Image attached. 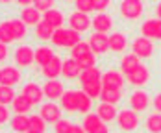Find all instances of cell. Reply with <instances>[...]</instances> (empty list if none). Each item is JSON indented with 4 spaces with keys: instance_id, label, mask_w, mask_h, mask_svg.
<instances>
[{
    "instance_id": "obj_10",
    "label": "cell",
    "mask_w": 161,
    "mask_h": 133,
    "mask_svg": "<svg viewBox=\"0 0 161 133\" xmlns=\"http://www.w3.org/2000/svg\"><path fill=\"white\" fill-rule=\"evenodd\" d=\"M22 94H24L26 98L30 100L33 105L41 104V102H43V98H45L43 87H41V85H37L35 82H28V83H24V87H22Z\"/></svg>"
},
{
    "instance_id": "obj_12",
    "label": "cell",
    "mask_w": 161,
    "mask_h": 133,
    "mask_svg": "<svg viewBox=\"0 0 161 133\" xmlns=\"http://www.w3.org/2000/svg\"><path fill=\"white\" fill-rule=\"evenodd\" d=\"M148 104H150V100H148V94H146L145 91L137 89V91L131 93V96H130V105H131V109H133L135 113L145 111L146 107H148Z\"/></svg>"
},
{
    "instance_id": "obj_50",
    "label": "cell",
    "mask_w": 161,
    "mask_h": 133,
    "mask_svg": "<svg viewBox=\"0 0 161 133\" xmlns=\"http://www.w3.org/2000/svg\"><path fill=\"white\" fill-rule=\"evenodd\" d=\"M19 6H22V8H28V6H33V0H15Z\"/></svg>"
},
{
    "instance_id": "obj_33",
    "label": "cell",
    "mask_w": 161,
    "mask_h": 133,
    "mask_svg": "<svg viewBox=\"0 0 161 133\" xmlns=\"http://www.w3.org/2000/svg\"><path fill=\"white\" fill-rule=\"evenodd\" d=\"M9 22H11V30H13V35H15V41H20V39H24L28 35V26L20 19H13Z\"/></svg>"
},
{
    "instance_id": "obj_24",
    "label": "cell",
    "mask_w": 161,
    "mask_h": 133,
    "mask_svg": "<svg viewBox=\"0 0 161 133\" xmlns=\"http://www.w3.org/2000/svg\"><path fill=\"white\" fill-rule=\"evenodd\" d=\"M126 46H128V39H126L124 33L115 32L109 35V50H113V52H122Z\"/></svg>"
},
{
    "instance_id": "obj_57",
    "label": "cell",
    "mask_w": 161,
    "mask_h": 133,
    "mask_svg": "<svg viewBox=\"0 0 161 133\" xmlns=\"http://www.w3.org/2000/svg\"><path fill=\"white\" fill-rule=\"evenodd\" d=\"M28 133H32V131H28Z\"/></svg>"
},
{
    "instance_id": "obj_37",
    "label": "cell",
    "mask_w": 161,
    "mask_h": 133,
    "mask_svg": "<svg viewBox=\"0 0 161 133\" xmlns=\"http://www.w3.org/2000/svg\"><path fill=\"white\" fill-rule=\"evenodd\" d=\"M87 54H93V52H91V46H89V43H87V41H80L76 46H72V48H70V57H74V59H80V57L87 56Z\"/></svg>"
},
{
    "instance_id": "obj_1",
    "label": "cell",
    "mask_w": 161,
    "mask_h": 133,
    "mask_svg": "<svg viewBox=\"0 0 161 133\" xmlns=\"http://www.w3.org/2000/svg\"><path fill=\"white\" fill-rule=\"evenodd\" d=\"M13 59H15V65L19 68H28L35 61V50L28 45H20L13 52Z\"/></svg>"
},
{
    "instance_id": "obj_46",
    "label": "cell",
    "mask_w": 161,
    "mask_h": 133,
    "mask_svg": "<svg viewBox=\"0 0 161 133\" xmlns=\"http://www.w3.org/2000/svg\"><path fill=\"white\" fill-rule=\"evenodd\" d=\"M111 4V0H93V8L98 13H104V9Z\"/></svg>"
},
{
    "instance_id": "obj_2",
    "label": "cell",
    "mask_w": 161,
    "mask_h": 133,
    "mask_svg": "<svg viewBox=\"0 0 161 133\" xmlns=\"http://www.w3.org/2000/svg\"><path fill=\"white\" fill-rule=\"evenodd\" d=\"M120 15L124 19L135 20L143 15V0H122L120 2Z\"/></svg>"
},
{
    "instance_id": "obj_51",
    "label": "cell",
    "mask_w": 161,
    "mask_h": 133,
    "mask_svg": "<svg viewBox=\"0 0 161 133\" xmlns=\"http://www.w3.org/2000/svg\"><path fill=\"white\" fill-rule=\"evenodd\" d=\"M93 133H109V130H108V124L104 122V124H102V126L98 128L97 131H93Z\"/></svg>"
},
{
    "instance_id": "obj_15",
    "label": "cell",
    "mask_w": 161,
    "mask_h": 133,
    "mask_svg": "<svg viewBox=\"0 0 161 133\" xmlns=\"http://www.w3.org/2000/svg\"><path fill=\"white\" fill-rule=\"evenodd\" d=\"M124 85V78H122V72H117V70H108L102 74V87H117L120 89Z\"/></svg>"
},
{
    "instance_id": "obj_34",
    "label": "cell",
    "mask_w": 161,
    "mask_h": 133,
    "mask_svg": "<svg viewBox=\"0 0 161 133\" xmlns=\"http://www.w3.org/2000/svg\"><path fill=\"white\" fill-rule=\"evenodd\" d=\"M17 93L13 87H6V85H0V105H9L13 104Z\"/></svg>"
},
{
    "instance_id": "obj_32",
    "label": "cell",
    "mask_w": 161,
    "mask_h": 133,
    "mask_svg": "<svg viewBox=\"0 0 161 133\" xmlns=\"http://www.w3.org/2000/svg\"><path fill=\"white\" fill-rule=\"evenodd\" d=\"M52 33H54V28L47 24L45 20H41L37 26H35V37L39 39V41H48L52 39Z\"/></svg>"
},
{
    "instance_id": "obj_45",
    "label": "cell",
    "mask_w": 161,
    "mask_h": 133,
    "mask_svg": "<svg viewBox=\"0 0 161 133\" xmlns=\"http://www.w3.org/2000/svg\"><path fill=\"white\" fill-rule=\"evenodd\" d=\"M9 120H11V111H9V107H8V105H0V126L8 124Z\"/></svg>"
},
{
    "instance_id": "obj_54",
    "label": "cell",
    "mask_w": 161,
    "mask_h": 133,
    "mask_svg": "<svg viewBox=\"0 0 161 133\" xmlns=\"http://www.w3.org/2000/svg\"><path fill=\"white\" fill-rule=\"evenodd\" d=\"M13 0H0V4H11Z\"/></svg>"
},
{
    "instance_id": "obj_41",
    "label": "cell",
    "mask_w": 161,
    "mask_h": 133,
    "mask_svg": "<svg viewBox=\"0 0 161 133\" xmlns=\"http://www.w3.org/2000/svg\"><path fill=\"white\" fill-rule=\"evenodd\" d=\"M72 126H74V124H70L67 118H61L59 122L54 124V133H70Z\"/></svg>"
},
{
    "instance_id": "obj_23",
    "label": "cell",
    "mask_w": 161,
    "mask_h": 133,
    "mask_svg": "<svg viewBox=\"0 0 161 133\" xmlns=\"http://www.w3.org/2000/svg\"><path fill=\"white\" fill-rule=\"evenodd\" d=\"M54 56H56V54H54V50L50 48V46L41 45V46H37V48H35V63H37L39 66H45L50 59L54 57Z\"/></svg>"
},
{
    "instance_id": "obj_11",
    "label": "cell",
    "mask_w": 161,
    "mask_h": 133,
    "mask_svg": "<svg viewBox=\"0 0 161 133\" xmlns=\"http://www.w3.org/2000/svg\"><path fill=\"white\" fill-rule=\"evenodd\" d=\"M43 93H45V96L48 100L54 102V100H59L63 96L65 87L59 80H47V83L43 85Z\"/></svg>"
},
{
    "instance_id": "obj_22",
    "label": "cell",
    "mask_w": 161,
    "mask_h": 133,
    "mask_svg": "<svg viewBox=\"0 0 161 133\" xmlns=\"http://www.w3.org/2000/svg\"><path fill=\"white\" fill-rule=\"evenodd\" d=\"M43 20L47 22V24H50L54 30H58V28H61L63 26V13L59 11V9H48V11H45L43 13Z\"/></svg>"
},
{
    "instance_id": "obj_35",
    "label": "cell",
    "mask_w": 161,
    "mask_h": 133,
    "mask_svg": "<svg viewBox=\"0 0 161 133\" xmlns=\"http://www.w3.org/2000/svg\"><path fill=\"white\" fill-rule=\"evenodd\" d=\"M146 130L150 133H161V113H152L146 116Z\"/></svg>"
},
{
    "instance_id": "obj_30",
    "label": "cell",
    "mask_w": 161,
    "mask_h": 133,
    "mask_svg": "<svg viewBox=\"0 0 161 133\" xmlns=\"http://www.w3.org/2000/svg\"><path fill=\"white\" fill-rule=\"evenodd\" d=\"M52 45H56L58 48H67V41H69V28H58L52 33Z\"/></svg>"
},
{
    "instance_id": "obj_7",
    "label": "cell",
    "mask_w": 161,
    "mask_h": 133,
    "mask_svg": "<svg viewBox=\"0 0 161 133\" xmlns=\"http://www.w3.org/2000/svg\"><path fill=\"white\" fill-rule=\"evenodd\" d=\"M87 43H89L93 54H106L109 50V37L106 33H98V32L91 33V37H89Z\"/></svg>"
},
{
    "instance_id": "obj_26",
    "label": "cell",
    "mask_w": 161,
    "mask_h": 133,
    "mask_svg": "<svg viewBox=\"0 0 161 133\" xmlns=\"http://www.w3.org/2000/svg\"><path fill=\"white\" fill-rule=\"evenodd\" d=\"M93 107V100L89 98L83 91H76V111H80L83 115H87Z\"/></svg>"
},
{
    "instance_id": "obj_18",
    "label": "cell",
    "mask_w": 161,
    "mask_h": 133,
    "mask_svg": "<svg viewBox=\"0 0 161 133\" xmlns=\"http://www.w3.org/2000/svg\"><path fill=\"white\" fill-rule=\"evenodd\" d=\"M9 126L15 133H28L30 131V116L28 115H15L11 116Z\"/></svg>"
},
{
    "instance_id": "obj_5",
    "label": "cell",
    "mask_w": 161,
    "mask_h": 133,
    "mask_svg": "<svg viewBox=\"0 0 161 133\" xmlns=\"http://www.w3.org/2000/svg\"><path fill=\"white\" fill-rule=\"evenodd\" d=\"M117 122H119V128L122 131H133L139 124V116L133 109H124L117 115Z\"/></svg>"
},
{
    "instance_id": "obj_13",
    "label": "cell",
    "mask_w": 161,
    "mask_h": 133,
    "mask_svg": "<svg viewBox=\"0 0 161 133\" xmlns=\"http://www.w3.org/2000/svg\"><path fill=\"white\" fill-rule=\"evenodd\" d=\"M20 20L26 24V26H37L41 20H43V15L41 11L35 8V6H28L20 11Z\"/></svg>"
},
{
    "instance_id": "obj_3",
    "label": "cell",
    "mask_w": 161,
    "mask_h": 133,
    "mask_svg": "<svg viewBox=\"0 0 161 133\" xmlns=\"http://www.w3.org/2000/svg\"><path fill=\"white\" fill-rule=\"evenodd\" d=\"M91 26H93V20L89 19L87 13L74 11V13H70V17H69V28L74 30V32L83 33V32H87Z\"/></svg>"
},
{
    "instance_id": "obj_28",
    "label": "cell",
    "mask_w": 161,
    "mask_h": 133,
    "mask_svg": "<svg viewBox=\"0 0 161 133\" xmlns=\"http://www.w3.org/2000/svg\"><path fill=\"white\" fill-rule=\"evenodd\" d=\"M59 102H61V109L69 111V113H74L76 111V91H65Z\"/></svg>"
},
{
    "instance_id": "obj_38",
    "label": "cell",
    "mask_w": 161,
    "mask_h": 133,
    "mask_svg": "<svg viewBox=\"0 0 161 133\" xmlns=\"http://www.w3.org/2000/svg\"><path fill=\"white\" fill-rule=\"evenodd\" d=\"M30 131L32 133L47 131V122L41 118V115H30Z\"/></svg>"
},
{
    "instance_id": "obj_39",
    "label": "cell",
    "mask_w": 161,
    "mask_h": 133,
    "mask_svg": "<svg viewBox=\"0 0 161 133\" xmlns=\"http://www.w3.org/2000/svg\"><path fill=\"white\" fill-rule=\"evenodd\" d=\"M141 33H143V37L146 39H156V20L154 19H148L143 22V26H141Z\"/></svg>"
},
{
    "instance_id": "obj_9",
    "label": "cell",
    "mask_w": 161,
    "mask_h": 133,
    "mask_svg": "<svg viewBox=\"0 0 161 133\" xmlns=\"http://www.w3.org/2000/svg\"><path fill=\"white\" fill-rule=\"evenodd\" d=\"M131 46H133V54L137 57H141V59H146V57H150L154 54V45L146 37H137Z\"/></svg>"
},
{
    "instance_id": "obj_27",
    "label": "cell",
    "mask_w": 161,
    "mask_h": 133,
    "mask_svg": "<svg viewBox=\"0 0 161 133\" xmlns=\"http://www.w3.org/2000/svg\"><path fill=\"white\" fill-rule=\"evenodd\" d=\"M122 96V93H120V89H117V87H104L102 89V94H100V98L104 104H117L119 100Z\"/></svg>"
},
{
    "instance_id": "obj_29",
    "label": "cell",
    "mask_w": 161,
    "mask_h": 133,
    "mask_svg": "<svg viewBox=\"0 0 161 133\" xmlns=\"http://www.w3.org/2000/svg\"><path fill=\"white\" fill-rule=\"evenodd\" d=\"M102 124H104V122H102V118H100L97 113H87L85 118H83V130H85L87 133L97 131Z\"/></svg>"
},
{
    "instance_id": "obj_36",
    "label": "cell",
    "mask_w": 161,
    "mask_h": 133,
    "mask_svg": "<svg viewBox=\"0 0 161 133\" xmlns=\"http://www.w3.org/2000/svg\"><path fill=\"white\" fill-rule=\"evenodd\" d=\"M102 82L100 83H85V85H81V91L89 96L91 100H97L100 98V94H102Z\"/></svg>"
},
{
    "instance_id": "obj_31",
    "label": "cell",
    "mask_w": 161,
    "mask_h": 133,
    "mask_svg": "<svg viewBox=\"0 0 161 133\" xmlns=\"http://www.w3.org/2000/svg\"><path fill=\"white\" fill-rule=\"evenodd\" d=\"M13 41H15V35H13V30H11V22L9 20H2L0 22V43L9 45Z\"/></svg>"
},
{
    "instance_id": "obj_19",
    "label": "cell",
    "mask_w": 161,
    "mask_h": 133,
    "mask_svg": "<svg viewBox=\"0 0 161 133\" xmlns=\"http://www.w3.org/2000/svg\"><path fill=\"white\" fill-rule=\"evenodd\" d=\"M32 107H33V104L26 98L22 93L17 94L15 100H13V104H11V109L15 111V115H28V111H30Z\"/></svg>"
},
{
    "instance_id": "obj_14",
    "label": "cell",
    "mask_w": 161,
    "mask_h": 133,
    "mask_svg": "<svg viewBox=\"0 0 161 133\" xmlns=\"http://www.w3.org/2000/svg\"><path fill=\"white\" fill-rule=\"evenodd\" d=\"M148 80H150V70H148V66H145V65H139L133 70V74L128 76V82L131 83V85H135V87H143Z\"/></svg>"
},
{
    "instance_id": "obj_48",
    "label": "cell",
    "mask_w": 161,
    "mask_h": 133,
    "mask_svg": "<svg viewBox=\"0 0 161 133\" xmlns=\"http://www.w3.org/2000/svg\"><path fill=\"white\" fill-rule=\"evenodd\" d=\"M154 107H156L158 113H161V93L156 94V98H154Z\"/></svg>"
},
{
    "instance_id": "obj_4",
    "label": "cell",
    "mask_w": 161,
    "mask_h": 133,
    "mask_svg": "<svg viewBox=\"0 0 161 133\" xmlns=\"http://www.w3.org/2000/svg\"><path fill=\"white\" fill-rule=\"evenodd\" d=\"M39 115H41V118H43L47 124H56V122L61 120V107H59L58 104H54L52 100H48L47 104L41 105Z\"/></svg>"
},
{
    "instance_id": "obj_44",
    "label": "cell",
    "mask_w": 161,
    "mask_h": 133,
    "mask_svg": "<svg viewBox=\"0 0 161 133\" xmlns=\"http://www.w3.org/2000/svg\"><path fill=\"white\" fill-rule=\"evenodd\" d=\"M80 35H81V33H78V32H74V30H70V28H69V41H67V48L76 46V45L81 41Z\"/></svg>"
},
{
    "instance_id": "obj_56",
    "label": "cell",
    "mask_w": 161,
    "mask_h": 133,
    "mask_svg": "<svg viewBox=\"0 0 161 133\" xmlns=\"http://www.w3.org/2000/svg\"><path fill=\"white\" fill-rule=\"evenodd\" d=\"M0 85H2V74H0Z\"/></svg>"
},
{
    "instance_id": "obj_16",
    "label": "cell",
    "mask_w": 161,
    "mask_h": 133,
    "mask_svg": "<svg viewBox=\"0 0 161 133\" xmlns=\"http://www.w3.org/2000/svg\"><path fill=\"white\" fill-rule=\"evenodd\" d=\"M93 28L98 33H108L113 28V19L108 13H98L93 19Z\"/></svg>"
},
{
    "instance_id": "obj_49",
    "label": "cell",
    "mask_w": 161,
    "mask_h": 133,
    "mask_svg": "<svg viewBox=\"0 0 161 133\" xmlns=\"http://www.w3.org/2000/svg\"><path fill=\"white\" fill-rule=\"evenodd\" d=\"M156 39H158V41H161V19H158V20H156Z\"/></svg>"
},
{
    "instance_id": "obj_21",
    "label": "cell",
    "mask_w": 161,
    "mask_h": 133,
    "mask_svg": "<svg viewBox=\"0 0 161 133\" xmlns=\"http://www.w3.org/2000/svg\"><path fill=\"white\" fill-rule=\"evenodd\" d=\"M97 115L102 118V122L108 124V122H111V120H117V115H119V113H117V107H115L113 104H104V102H102L97 109Z\"/></svg>"
},
{
    "instance_id": "obj_20",
    "label": "cell",
    "mask_w": 161,
    "mask_h": 133,
    "mask_svg": "<svg viewBox=\"0 0 161 133\" xmlns=\"http://www.w3.org/2000/svg\"><path fill=\"white\" fill-rule=\"evenodd\" d=\"M139 65H141L139 57H137L135 54H128V56H124L122 61H120V72L126 74V78H128L130 74H133V70H135Z\"/></svg>"
},
{
    "instance_id": "obj_6",
    "label": "cell",
    "mask_w": 161,
    "mask_h": 133,
    "mask_svg": "<svg viewBox=\"0 0 161 133\" xmlns=\"http://www.w3.org/2000/svg\"><path fill=\"white\" fill-rule=\"evenodd\" d=\"M0 74H2V85H6V87H15L17 83H20V80H22L20 68L17 65L2 66L0 68Z\"/></svg>"
},
{
    "instance_id": "obj_40",
    "label": "cell",
    "mask_w": 161,
    "mask_h": 133,
    "mask_svg": "<svg viewBox=\"0 0 161 133\" xmlns=\"http://www.w3.org/2000/svg\"><path fill=\"white\" fill-rule=\"evenodd\" d=\"M78 61V66H80V70H87V68H91V66H97L95 65V54H87V56H83L80 59H76Z\"/></svg>"
},
{
    "instance_id": "obj_42",
    "label": "cell",
    "mask_w": 161,
    "mask_h": 133,
    "mask_svg": "<svg viewBox=\"0 0 161 133\" xmlns=\"http://www.w3.org/2000/svg\"><path fill=\"white\" fill-rule=\"evenodd\" d=\"M76 11L80 13H91L95 8H93V0H76Z\"/></svg>"
},
{
    "instance_id": "obj_55",
    "label": "cell",
    "mask_w": 161,
    "mask_h": 133,
    "mask_svg": "<svg viewBox=\"0 0 161 133\" xmlns=\"http://www.w3.org/2000/svg\"><path fill=\"white\" fill-rule=\"evenodd\" d=\"M65 2H76V0H65Z\"/></svg>"
},
{
    "instance_id": "obj_8",
    "label": "cell",
    "mask_w": 161,
    "mask_h": 133,
    "mask_svg": "<svg viewBox=\"0 0 161 133\" xmlns=\"http://www.w3.org/2000/svg\"><path fill=\"white\" fill-rule=\"evenodd\" d=\"M61 66L63 61L59 56H54L45 66H41V74L47 78V80H58V76H61Z\"/></svg>"
},
{
    "instance_id": "obj_47",
    "label": "cell",
    "mask_w": 161,
    "mask_h": 133,
    "mask_svg": "<svg viewBox=\"0 0 161 133\" xmlns=\"http://www.w3.org/2000/svg\"><path fill=\"white\" fill-rule=\"evenodd\" d=\"M8 56H9V48H8V45L0 43V63H4V61L8 59Z\"/></svg>"
},
{
    "instance_id": "obj_53",
    "label": "cell",
    "mask_w": 161,
    "mask_h": 133,
    "mask_svg": "<svg viewBox=\"0 0 161 133\" xmlns=\"http://www.w3.org/2000/svg\"><path fill=\"white\" fill-rule=\"evenodd\" d=\"M156 13H158V19H161V4L158 6V9H156Z\"/></svg>"
},
{
    "instance_id": "obj_43",
    "label": "cell",
    "mask_w": 161,
    "mask_h": 133,
    "mask_svg": "<svg viewBox=\"0 0 161 133\" xmlns=\"http://www.w3.org/2000/svg\"><path fill=\"white\" fill-rule=\"evenodd\" d=\"M54 2L56 0H33V6L39 9V11H48V9H52L54 8Z\"/></svg>"
},
{
    "instance_id": "obj_52",
    "label": "cell",
    "mask_w": 161,
    "mask_h": 133,
    "mask_svg": "<svg viewBox=\"0 0 161 133\" xmlns=\"http://www.w3.org/2000/svg\"><path fill=\"white\" fill-rule=\"evenodd\" d=\"M70 133H87V131L83 130V126H72V130H70Z\"/></svg>"
},
{
    "instance_id": "obj_17",
    "label": "cell",
    "mask_w": 161,
    "mask_h": 133,
    "mask_svg": "<svg viewBox=\"0 0 161 133\" xmlns=\"http://www.w3.org/2000/svg\"><path fill=\"white\" fill-rule=\"evenodd\" d=\"M80 74H81V70L78 66V61L74 57L65 59L63 66H61V76H65L67 80H74V78H80Z\"/></svg>"
},
{
    "instance_id": "obj_25",
    "label": "cell",
    "mask_w": 161,
    "mask_h": 133,
    "mask_svg": "<svg viewBox=\"0 0 161 133\" xmlns=\"http://www.w3.org/2000/svg\"><path fill=\"white\" fill-rule=\"evenodd\" d=\"M80 82H81V85H85V83H100L102 82V72L98 70L97 66H91L87 70H81Z\"/></svg>"
}]
</instances>
